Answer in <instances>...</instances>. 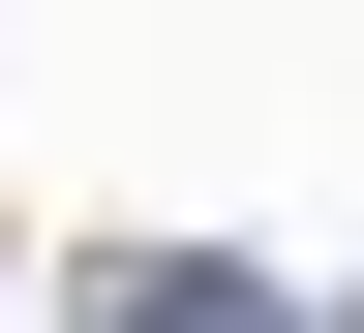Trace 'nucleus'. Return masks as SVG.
<instances>
[{
	"mask_svg": "<svg viewBox=\"0 0 364 333\" xmlns=\"http://www.w3.org/2000/svg\"><path fill=\"white\" fill-rule=\"evenodd\" d=\"M91 333H304L273 273H213V243H152V273H91Z\"/></svg>",
	"mask_w": 364,
	"mask_h": 333,
	"instance_id": "nucleus-1",
	"label": "nucleus"
}]
</instances>
